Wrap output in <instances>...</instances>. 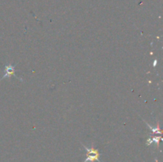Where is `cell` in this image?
<instances>
[{"label":"cell","instance_id":"1","mask_svg":"<svg viewBox=\"0 0 163 162\" xmlns=\"http://www.w3.org/2000/svg\"><path fill=\"white\" fill-rule=\"evenodd\" d=\"M83 147L85 148V151H86V159L84 162H102L100 159L101 154L99 152V150L94 147L93 145H92L91 148L86 147L85 145H83Z\"/></svg>","mask_w":163,"mask_h":162},{"label":"cell","instance_id":"2","mask_svg":"<svg viewBox=\"0 0 163 162\" xmlns=\"http://www.w3.org/2000/svg\"><path fill=\"white\" fill-rule=\"evenodd\" d=\"M4 71H5V73H4V75H3V76L2 77L1 80H3V79L5 78H10V76L14 75L15 77H16L17 79H19L20 80L22 81V79L18 78V76L15 75V65H12L11 64H6V66H5Z\"/></svg>","mask_w":163,"mask_h":162},{"label":"cell","instance_id":"3","mask_svg":"<svg viewBox=\"0 0 163 162\" xmlns=\"http://www.w3.org/2000/svg\"><path fill=\"white\" fill-rule=\"evenodd\" d=\"M162 138L161 137H157V136H154L153 138H150L147 139L146 141V145H150L155 144V145H159V141H160Z\"/></svg>","mask_w":163,"mask_h":162},{"label":"cell","instance_id":"4","mask_svg":"<svg viewBox=\"0 0 163 162\" xmlns=\"http://www.w3.org/2000/svg\"><path fill=\"white\" fill-rule=\"evenodd\" d=\"M146 124L147 125V127H148L149 129H150V130H151V132L153 133V134H162V130L160 129V128H159V126L157 125L156 127H152V126H151L150 125H149L148 123H146V122H145Z\"/></svg>","mask_w":163,"mask_h":162},{"label":"cell","instance_id":"5","mask_svg":"<svg viewBox=\"0 0 163 162\" xmlns=\"http://www.w3.org/2000/svg\"><path fill=\"white\" fill-rule=\"evenodd\" d=\"M157 60H154V67H155V66H156V64H157Z\"/></svg>","mask_w":163,"mask_h":162}]
</instances>
